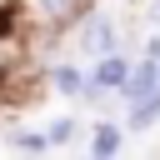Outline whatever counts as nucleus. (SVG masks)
I'll list each match as a JSON object with an SVG mask.
<instances>
[{
  "label": "nucleus",
  "instance_id": "1",
  "mask_svg": "<svg viewBox=\"0 0 160 160\" xmlns=\"http://www.w3.org/2000/svg\"><path fill=\"white\" fill-rule=\"evenodd\" d=\"M90 5H95V0H15L20 20L35 25V30H45V35H60V30L75 25Z\"/></svg>",
  "mask_w": 160,
  "mask_h": 160
},
{
  "label": "nucleus",
  "instance_id": "2",
  "mask_svg": "<svg viewBox=\"0 0 160 160\" xmlns=\"http://www.w3.org/2000/svg\"><path fill=\"white\" fill-rule=\"evenodd\" d=\"M75 25H80V50H85V55H95V60H100V55L120 50V40H115V20H110L105 10H85Z\"/></svg>",
  "mask_w": 160,
  "mask_h": 160
},
{
  "label": "nucleus",
  "instance_id": "3",
  "mask_svg": "<svg viewBox=\"0 0 160 160\" xmlns=\"http://www.w3.org/2000/svg\"><path fill=\"white\" fill-rule=\"evenodd\" d=\"M120 95L135 105V100H150V95H160V60H140V65H130V75H125V85H120Z\"/></svg>",
  "mask_w": 160,
  "mask_h": 160
},
{
  "label": "nucleus",
  "instance_id": "4",
  "mask_svg": "<svg viewBox=\"0 0 160 160\" xmlns=\"http://www.w3.org/2000/svg\"><path fill=\"white\" fill-rule=\"evenodd\" d=\"M125 75H130L125 55H120V50H110V55H100V65H95V75H90V80H95L100 90H120V85H125Z\"/></svg>",
  "mask_w": 160,
  "mask_h": 160
},
{
  "label": "nucleus",
  "instance_id": "5",
  "mask_svg": "<svg viewBox=\"0 0 160 160\" xmlns=\"http://www.w3.org/2000/svg\"><path fill=\"white\" fill-rule=\"evenodd\" d=\"M115 150H120V125L100 120V125L90 130V155H115Z\"/></svg>",
  "mask_w": 160,
  "mask_h": 160
},
{
  "label": "nucleus",
  "instance_id": "6",
  "mask_svg": "<svg viewBox=\"0 0 160 160\" xmlns=\"http://www.w3.org/2000/svg\"><path fill=\"white\" fill-rule=\"evenodd\" d=\"M50 85H55L60 95H80V85H85V75H80L75 65H55V70H50Z\"/></svg>",
  "mask_w": 160,
  "mask_h": 160
},
{
  "label": "nucleus",
  "instance_id": "7",
  "mask_svg": "<svg viewBox=\"0 0 160 160\" xmlns=\"http://www.w3.org/2000/svg\"><path fill=\"white\" fill-rule=\"evenodd\" d=\"M155 120H160V95L130 105V130H145V125H155Z\"/></svg>",
  "mask_w": 160,
  "mask_h": 160
},
{
  "label": "nucleus",
  "instance_id": "8",
  "mask_svg": "<svg viewBox=\"0 0 160 160\" xmlns=\"http://www.w3.org/2000/svg\"><path fill=\"white\" fill-rule=\"evenodd\" d=\"M10 150H25V155H45L50 145H45V135H30V130H15V135H10Z\"/></svg>",
  "mask_w": 160,
  "mask_h": 160
},
{
  "label": "nucleus",
  "instance_id": "9",
  "mask_svg": "<svg viewBox=\"0 0 160 160\" xmlns=\"http://www.w3.org/2000/svg\"><path fill=\"white\" fill-rule=\"evenodd\" d=\"M75 130H80L75 120H55V125L45 130V145H50V150H60V145H70V135H75Z\"/></svg>",
  "mask_w": 160,
  "mask_h": 160
},
{
  "label": "nucleus",
  "instance_id": "10",
  "mask_svg": "<svg viewBox=\"0 0 160 160\" xmlns=\"http://www.w3.org/2000/svg\"><path fill=\"white\" fill-rule=\"evenodd\" d=\"M145 55H150V60H160V35H150V40H145Z\"/></svg>",
  "mask_w": 160,
  "mask_h": 160
},
{
  "label": "nucleus",
  "instance_id": "11",
  "mask_svg": "<svg viewBox=\"0 0 160 160\" xmlns=\"http://www.w3.org/2000/svg\"><path fill=\"white\" fill-rule=\"evenodd\" d=\"M145 15H150V20H155V25H160V0H155V5H150V10H145Z\"/></svg>",
  "mask_w": 160,
  "mask_h": 160
}]
</instances>
